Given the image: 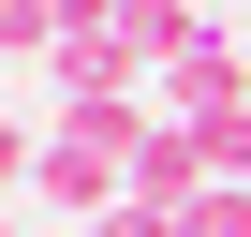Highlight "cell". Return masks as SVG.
I'll return each mask as SVG.
<instances>
[{
    "label": "cell",
    "mask_w": 251,
    "mask_h": 237,
    "mask_svg": "<svg viewBox=\"0 0 251 237\" xmlns=\"http://www.w3.org/2000/svg\"><path fill=\"white\" fill-rule=\"evenodd\" d=\"M45 178V134H15V118H0V193H30Z\"/></svg>",
    "instance_id": "cell-7"
},
{
    "label": "cell",
    "mask_w": 251,
    "mask_h": 237,
    "mask_svg": "<svg viewBox=\"0 0 251 237\" xmlns=\"http://www.w3.org/2000/svg\"><path fill=\"white\" fill-rule=\"evenodd\" d=\"M118 30H133V45H148V74H163L177 45H207V15H192V0H118Z\"/></svg>",
    "instance_id": "cell-4"
},
{
    "label": "cell",
    "mask_w": 251,
    "mask_h": 237,
    "mask_svg": "<svg viewBox=\"0 0 251 237\" xmlns=\"http://www.w3.org/2000/svg\"><path fill=\"white\" fill-rule=\"evenodd\" d=\"M133 193H148V207H192V193H207V163H192V118H163V104H148V134H133Z\"/></svg>",
    "instance_id": "cell-3"
},
{
    "label": "cell",
    "mask_w": 251,
    "mask_h": 237,
    "mask_svg": "<svg viewBox=\"0 0 251 237\" xmlns=\"http://www.w3.org/2000/svg\"><path fill=\"white\" fill-rule=\"evenodd\" d=\"M0 59H59V0H0Z\"/></svg>",
    "instance_id": "cell-5"
},
{
    "label": "cell",
    "mask_w": 251,
    "mask_h": 237,
    "mask_svg": "<svg viewBox=\"0 0 251 237\" xmlns=\"http://www.w3.org/2000/svg\"><path fill=\"white\" fill-rule=\"evenodd\" d=\"M45 89H59V104H148L163 74H148V45H133V30L103 15V30H59V59H45Z\"/></svg>",
    "instance_id": "cell-1"
},
{
    "label": "cell",
    "mask_w": 251,
    "mask_h": 237,
    "mask_svg": "<svg viewBox=\"0 0 251 237\" xmlns=\"http://www.w3.org/2000/svg\"><path fill=\"white\" fill-rule=\"evenodd\" d=\"M163 118H251V59L207 30V45H177L163 59Z\"/></svg>",
    "instance_id": "cell-2"
},
{
    "label": "cell",
    "mask_w": 251,
    "mask_h": 237,
    "mask_svg": "<svg viewBox=\"0 0 251 237\" xmlns=\"http://www.w3.org/2000/svg\"><path fill=\"white\" fill-rule=\"evenodd\" d=\"M59 237H89V222H59Z\"/></svg>",
    "instance_id": "cell-9"
},
{
    "label": "cell",
    "mask_w": 251,
    "mask_h": 237,
    "mask_svg": "<svg viewBox=\"0 0 251 237\" xmlns=\"http://www.w3.org/2000/svg\"><path fill=\"white\" fill-rule=\"evenodd\" d=\"M0 237H15V207H0Z\"/></svg>",
    "instance_id": "cell-8"
},
{
    "label": "cell",
    "mask_w": 251,
    "mask_h": 237,
    "mask_svg": "<svg viewBox=\"0 0 251 237\" xmlns=\"http://www.w3.org/2000/svg\"><path fill=\"white\" fill-rule=\"evenodd\" d=\"M192 163L207 178H251V118H192Z\"/></svg>",
    "instance_id": "cell-6"
}]
</instances>
